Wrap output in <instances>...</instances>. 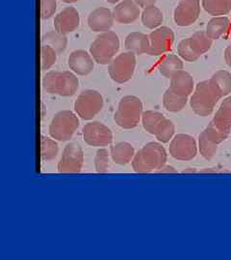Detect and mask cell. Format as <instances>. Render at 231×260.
Segmentation results:
<instances>
[{
	"mask_svg": "<svg viewBox=\"0 0 231 260\" xmlns=\"http://www.w3.org/2000/svg\"><path fill=\"white\" fill-rule=\"evenodd\" d=\"M177 53L180 56V58H182L186 62H190V63L195 62L201 58V55H199L191 46L189 38L182 40L179 43L177 47Z\"/></svg>",
	"mask_w": 231,
	"mask_h": 260,
	"instance_id": "836d02e7",
	"label": "cell"
},
{
	"mask_svg": "<svg viewBox=\"0 0 231 260\" xmlns=\"http://www.w3.org/2000/svg\"><path fill=\"white\" fill-rule=\"evenodd\" d=\"M94 168L100 174L107 173L109 168V152L105 149H100L94 156Z\"/></svg>",
	"mask_w": 231,
	"mask_h": 260,
	"instance_id": "8d00e7d4",
	"label": "cell"
},
{
	"mask_svg": "<svg viewBox=\"0 0 231 260\" xmlns=\"http://www.w3.org/2000/svg\"><path fill=\"white\" fill-rule=\"evenodd\" d=\"M80 25V16L74 7H67L59 12L54 18V28L62 34H70Z\"/></svg>",
	"mask_w": 231,
	"mask_h": 260,
	"instance_id": "9a60e30c",
	"label": "cell"
},
{
	"mask_svg": "<svg viewBox=\"0 0 231 260\" xmlns=\"http://www.w3.org/2000/svg\"><path fill=\"white\" fill-rule=\"evenodd\" d=\"M224 61L226 65L231 68V44L224 50Z\"/></svg>",
	"mask_w": 231,
	"mask_h": 260,
	"instance_id": "60d3db41",
	"label": "cell"
},
{
	"mask_svg": "<svg viewBox=\"0 0 231 260\" xmlns=\"http://www.w3.org/2000/svg\"><path fill=\"white\" fill-rule=\"evenodd\" d=\"M150 47L148 55L160 56L169 52L175 42V33L170 27L161 26L154 29L149 35Z\"/></svg>",
	"mask_w": 231,
	"mask_h": 260,
	"instance_id": "7c38bea8",
	"label": "cell"
},
{
	"mask_svg": "<svg viewBox=\"0 0 231 260\" xmlns=\"http://www.w3.org/2000/svg\"><path fill=\"white\" fill-rule=\"evenodd\" d=\"M135 149L127 142H120L115 146H112L110 155L113 161L119 165H126L132 162L135 156Z\"/></svg>",
	"mask_w": 231,
	"mask_h": 260,
	"instance_id": "ffe728a7",
	"label": "cell"
},
{
	"mask_svg": "<svg viewBox=\"0 0 231 260\" xmlns=\"http://www.w3.org/2000/svg\"><path fill=\"white\" fill-rule=\"evenodd\" d=\"M156 174H176L177 173V170L172 166H169L165 164L163 167L158 169L157 171H155Z\"/></svg>",
	"mask_w": 231,
	"mask_h": 260,
	"instance_id": "f35d334b",
	"label": "cell"
},
{
	"mask_svg": "<svg viewBox=\"0 0 231 260\" xmlns=\"http://www.w3.org/2000/svg\"><path fill=\"white\" fill-rule=\"evenodd\" d=\"M222 99V94L211 80H204L196 84L190 100V105L196 115L207 117L212 114L216 104Z\"/></svg>",
	"mask_w": 231,
	"mask_h": 260,
	"instance_id": "7a4b0ae2",
	"label": "cell"
},
{
	"mask_svg": "<svg viewBox=\"0 0 231 260\" xmlns=\"http://www.w3.org/2000/svg\"><path fill=\"white\" fill-rule=\"evenodd\" d=\"M222 103H225L226 105H228V106L231 108V94L228 96V98H226Z\"/></svg>",
	"mask_w": 231,
	"mask_h": 260,
	"instance_id": "b9f144b4",
	"label": "cell"
},
{
	"mask_svg": "<svg viewBox=\"0 0 231 260\" xmlns=\"http://www.w3.org/2000/svg\"><path fill=\"white\" fill-rule=\"evenodd\" d=\"M188 103V95L168 88L163 94V105L167 111L177 113L183 110Z\"/></svg>",
	"mask_w": 231,
	"mask_h": 260,
	"instance_id": "44dd1931",
	"label": "cell"
},
{
	"mask_svg": "<svg viewBox=\"0 0 231 260\" xmlns=\"http://www.w3.org/2000/svg\"><path fill=\"white\" fill-rule=\"evenodd\" d=\"M204 132L205 135L215 144L220 145L229 136L230 130L225 129L211 121L208 124V126L204 130Z\"/></svg>",
	"mask_w": 231,
	"mask_h": 260,
	"instance_id": "4dcf8cb0",
	"label": "cell"
},
{
	"mask_svg": "<svg viewBox=\"0 0 231 260\" xmlns=\"http://www.w3.org/2000/svg\"><path fill=\"white\" fill-rule=\"evenodd\" d=\"M143 103L136 95H125L120 100L114 120L123 129L135 128L143 116Z\"/></svg>",
	"mask_w": 231,
	"mask_h": 260,
	"instance_id": "277c9868",
	"label": "cell"
},
{
	"mask_svg": "<svg viewBox=\"0 0 231 260\" xmlns=\"http://www.w3.org/2000/svg\"><path fill=\"white\" fill-rule=\"evenodd\" d=\"M84 164V153L77 143H70L65 146L62 157L58 163V171L62 174L79 173Z\"/></svg>",
	"mask_w": 231,
	"mask_h": 260,
	"instance_id": "30bf717a",
	"label": "cell"
},
{
	"mask_svg": "<svg viewBox=\"0 0 231 260\" xmlns=\"http://www.w3.org/2000/svg\"><path fill=\"white\" fill-rule=\"evenodd\" d=\"M200 15V0H180L174 12V20L176 25L180 27H187L194 24Z\"/></svg>",
	"mask_w": 231,
	"mask_h": 260,
	"instance_id": "4fadbf2b",
	"label": "cell"
},
{
	"mask_svg": "<svg viewBox=\"0 0 231 260\" xmlns=\"http://www.w3.org/2000/svg\"><path fill=\"white\" fill-rule=\"evenodd\" d=\"M103 105L102 93L95 90H86L77 96L74 103V111L82 120L90 121L102 111Z\"/></svg>",
	"mask_w": 231,
	"mask_h": 260,
	"instance_id": "52a82bcc",
	"label": "cell"
},
{
	"mask_svg": "<svg viewBox=\"0 0 231 260\" xmlns=\"http://www.w3.org/2000/svg\"><path fill=\"white\" fill-rule=\"evenodd\" d=\"M230 25V20L226 17H214L206 25V34L212 40H219L225 34Z\"/></svg>",
	"mask_w": 231,
	"mask_h": 260,
	"instance_id": "603a6c76",
	"label": "cell"
},
{
	"mask_svg": "<svg viewBox=\"0 0 231 260\" xmlns=\"http://www.w3.org/2000/svg\"><path fill=\"white\" fill-rule=\"evenodd\" d=\"M42 84L46 93L61 96H73L79 87L78 78L69 71L48 72L44 75Z\"/></svg>",
	"mask_w": 231,
	"mask_h": 260,
	"instance_id": "3957f363",
	"label": "cell"
},
{
	"mask_svg": "<svg viewBox=\"0 0 231 260\" xmlns=\"http://www.w3.org/2000/svg\"><path fill=\"white\" fill-rule=\"evenodd\" d=\"M82 134L85 143L92 147H106L111 145L113 141L111 129L100 121H92L85 124Z\"/></svg>",
	"mask_w": 231,
	"mask_h": 260,
	"instance_id": "8fae6325",
	"label": "cell"
},
{
	"mask_svg": "<svg viewBox=\"0 0 231 260\" xmlns=\"http://www.w3.org/2000/svg\"><path fill=\"white\" fill-rule=\"evenodd\" d=\"M120 50V39L115 32H102L92 42L90 53L100 65H109Z\"/></svg>",
	"mask_w": 231,
	"mask_h": 260,
	"instance_id": "5b68a950",
	"label": "cell"
},
{
	"mask_svg": "<svg viewBox=\"0 0 231 260\" xmlns=\"http://www.w3.org/2000/svg\"><path fill=\"white\" fill-rule=\"evenodd\" d=\"M222 98L231 93V74L227 71H218L210 78Z\"/></svg>",
	"mask_w": 231,
	"mask_h": 260,
	"instance_id": "83f0119b",
	"label": "cell"
},
{
	"mask_svg": "<svg viewBox=\"0 0 231 260\" xmlns=\"http://www.w3.org/2000/svg\"><path fill=\"white\" fill-rule=\"evenodd\" d=\"M166 119V117L160 112L148 110L143 113L142 122L144 128L147 132L155 135L159 127Z\"/></svg>",
	"mask_w": 231,
	"mask_h": 260,
	"instance_id": "d4e9b609",
	"label": "cell"
},
{
	"mask_svg": "<svg viewBox=\"0 0 231 260\" xmlns=\"http://www.w3.org/2000/svg\"><path fill=\"white\" fill-rule=\"evenodd\" d=\"M170 88L178 93L189 96L194 91V78L188 72L181 70L173 75V77L171 78Z\"/></svg>",
	"mask_w": 231,
	"mask_h": 260,
	"instance_id": "d6986e66",
	"label": "cell"
},
{
	"mask_svg": "<svg viewBox=\"0 0 231 260\" xmlns=\"http://www.w3.org/2000/svg\"><path fill=\"white\" fill-rule=\"evenodd\" d=\"M57 52L49 46L42 45L41 47V67L42 71H47L54 65L57 60Z\"/></svg>",
	"mask_w": 231,
	"mask_h": 260,
	"instance_id": "e575fe53",
	"label": "cell"
},
{
	"mask_svg": "<svg viewBox=\"0 0 231 260\" xmlns=\"http://www.w3.org/2000/svg\"><path fill=\"white\" fill-rule=\"evenodd\" d=\"M120 1L121 0H107V2L110 3V4H116V3H119Z\"/></svg>",
	"mask_w": 231,
	"mask_h": 260,
	"instance_id": "7bdbcfd3",
	"label": "cell"
},
{
	"mask_svg": "<svg viewBox=\"0 0 231 260\" xmlns=\"http://www.w3.org/2000/svg\"><path fill=\"white\" fill-rule=\"evenodd\" d=\"M184 64L182 60L175 54H168L159 64V72L164 77L171 79L177 72L183 70Z\"/></svg>",
	"mask_w": 231,
	"mask_h": 260,
	"instance_id": "7402d4cb",
	"label": "cell"
},
{
	"mask_svg": "<svg viewBox=\"0 0 231 260\" xmlns=\"http://www.w3.org/2000/svg\"><path fill=\"white\" fill-rule=\"evenodd\" d=\"M141 11L134 0H121L113 9L115 21L120 24H130L139 19Z\"/></svg>",
	"mask_w": 231,
	"mask_h": 260,
	"instance_id": "e0dca14e",
	"label": "cell"
},
{
	"mask_svg": "<svg viewBox=\"0 0 231 260\" xmlns=\"http://www.w3.org/2000/svg\"><path fill=\"white\" fill-rule=\"evenodd\" d=\"M136 55L132 52H122L116 56L108 65V73L116 83L123 84L130 81L135 73Z\"/></svg>",
	"mask_w": 231,
	"mask_h": 260,
	"instance_id": "ba28073f",
	"label": "cell"
},
{
	"mask_svg": "<svg viewBox=\"0 0 231 260\" xmlns=\"http://www.w3.org/2000/svg\"><path fill=\"white\" fill-rule=\"evenodd\" d=\"M94 60L91 53L83 49H77L73 51L68 59L70 69L75 75L86 76L92 74L94 68Z\"/></svg>",
	"mask_w": 231,
	"mask_h": 260,
	"instance_id": "5bb4252c",
	"label": "cell"
},
{
	"mask_svg": "<svg viewBox=\"0 0 231 260\" xmlns=\"http://www.w3.org/2000/svg\"><path fill=\"white\" fill-rule=\"evenodd\" d=\"M114 21L115 19L113 16V11L105 7H100L93 10L88 17L89 27L96 33L110 31Z\"/></svg>",
	"mask_w": 231,
	"mask_h": 260,
	"instance_id": "2e32d148",
	"label": "cell"
},
{
	"mask_svg": "<svg viewBox=\"0 0 231 260\" xmlns=\"http://www.w3.org/2000/svg\"><path fill=\"white\" fill-rule=\"evenodd\" d=\"M170 154L180 161L193 160L197 153L196 141L189 134H177L170 144Z\"/></svg>",
	"mask_w": 231,
	"mask_h": 260,
	"instance_id": "9c48e42d",
	"label": "cell"
},
{
	"mask_svg": "<svg viewBox=\"0 0 231 260\" xmlns=\"http://www.w3.org/2000/svg\"><path fill=\"white\" fill-rule=\"evenodd\" d=\"M136 2V4L141 8H147L148 6H152L155 5L156 0H134Z\"/></svg>",
	"mask_w": 231,
	"mask_h": 260,
	"instance_id": "ab89813d",
	"label": "cell"
},
{
	"mask_svg": "<svg viewBox=\"0 0 231 260\" xmlns=\"http://www.w3.org/2000/svg\"><path fill=\"white\" fill-rule=\"evenodd\" d=\"M42 45L52 47L57 54L64 52L68 47V38L58 31H49L42 37Z\"/></svg>",
	"mask_w": 231,
	"mask_h": 260,
	"instance_id": "484cf974",
	"label": "cell"
},
{
	"mask_svg": "<svg viewBox=\"0 0 231 260\" xmlns=\"http://www.w3.org/2000/svg\"><path fill=\"white\" fill-rule=\"evenodd\" d=\"M57 10L56 0H41V18L42 19H50L54 16Z\"/></svg>",
	"mask_w": 231,
	"mask_h": 260,
	"instance_id": "74e56055",
	"label": "cell"
},
{
	"mask_svg": "<svg viewBox=\"0 0 231 260\" xmlns=\"http://www.w3.org/2000/svg\"><path fill=\"white\" fill-rule=\"evenodd\" d=\"M189 41L199 55H204L212 47L213 40L208 37L205 31L195 32L192 37L189 38Z\"/></svg>",
	"mask_w": 231,
	"mask_h": 260,
	"instance_id": "f1b7e54d",
	"label": "cell"
},
{
	"mask_svg": "<svg viewBox=\"0 0 231 260\" xmlns=\"http://www.w3.org/2000/svg\"><path fill=\"white\" fill-rule=\"evenodd\" d=\"M124 47L127 51L134 53L135 55L148 54L150 47L149 36L142 32H131L125 38Z\"/></svg>",
	"mask_w": 231,
	"mask_h": 260,
	"instance_id": "ac0fdd59",
	"label": "cell"
},
{
	"mask_svg": "<svg viewBox=\"0 0 231 260\" xmlns=\"http://www.w3.org/2000/svg\"><path fill=\"white\" fill-rule=\"evenodd\" d=\"M218 146L211 140L209 139L204 131L200 134L199 137V149L202 156L206 160H211L218 151Z\"/></svg>",
	"mask_w": 231,
	"mask_h": 260,
	"instance_id": "1f68e13d",
	"label": "cell"
},
{
	"mask_svg": "<svg viewBox=\"0 0 231 260\" xmlns=\"http://www.w3.org/2000/svg\"><path fill=\"white\" fill-rule=\"evenodd\" d=\"M168 154L165 148L157 142L145 145L132 160V168L139 174L155 172L166 164Z\"/></svg>",
	"mask_w": 231,
	"mask_h": 260,
	"instance_id": "6da1fadb",
	"label": "cell"
},
{
	"mask_svg": "<svg viewBox=\"0 0 231 260\" xmlns=\"http://www.w3.org/2000/svg\"><path fill=\"white\" fill-rule=\"evenodd\" d=\"M62 1L65 2V3H75V2H77L79 0H62Z\"/></svg>",
	"mask_w": 231,
	"mask_h": 260,
	"instance_id": "ee69618b",
	"label": "cell"
},
{
	"mask_svg": "<svg viewBox=\"0 0 231 260\" xmlns=\"http://www.w3.org/2000/svg\"><path fill=\"white\" fill-rule=\"evenodd\" d=\"M59 147L53 138L43 136L41 139V157L44 161H51L57 157Z\"/></svg>",
	"mask_w": 231,
	"mask_h": 260,
	"instance_id": "f546056e",
	"label": "cell"
},
{
	"mask_svg": "<svg viewBox=\"0 0 231 260\" xmlns=\"http://www.w3.org/2000/svg\"><path fill=\"white\" fill-rule=\"evenodd\" d=\"M212 121L225 129L231 130V108L225 103H222L218 111L216 112Z\"/></svg>",
	"mask_w": 231,
	"mask_h": 260,
	"instance_id": "d6a6232c",
	"label": "cell"
},
{
	"mask_svg": "<svg viewBox=\"0 0 231 260\" xmlns=\"http://www.w3.org/2000/svg\"><path fill=\"white\" fill-rule=\"evenodd\" d=\"M175 131H176V126H175L174 122L170 121L169 119H166L165 121H163V123L161 124L159 129L157 130L155 137L160 143L165 144L174 138Z\"/></svg>",
	"mask_w": 231,
	"mask_h": 260,
	"instance_id": "d590c367",
	"label": "cell"
},
{
	"mask_svg": "<svg viewBox=\"0 0 231 260\" xmlns=\"http://www.w3.org/2000/svg\"><path fill=\"white\" fill-rule=\"evenodd\" d=\"M78 126L79 119L77 114L70 110H63L58 112L51 120L49 124V135L56 141H70Z\"/></svg>",
	"mask_w": 231,
	"mask_h": 260,
	"instance_id": "8992f818",
	"label": "cell"
},
{
	"mask_svg": "<svg viewBox=\"0 0 231 260\" xmlns=\"http://www.w3.org/2000/svg\"><path fill=\"white\" fill-rule=\"evenodd\" d=\"M203 8L214 17L225 16L231 12V0H202Z\"/></svg>",
	"mask_w": 231,
	"mask_h": 260,
	"instance_id": "4316f807",
	"label": "cell"
},
{
	"mask_svg": "<svg viewBox=\"0 0 231 260\" xmlns=\"http://www.w3.org/2000/svg\"><path fill=\"white\" fill-rule=\"evenodd\" d=\"M141 19L145 27L154 30L156 28L160 27V25L163 22L164 17H163L162 11L155 5H152L144 9L141 15Z\"/></svg>",
	"mask_w": 231,
	"mask_h": 260,
	"instance_id": "cb8c5ba5",
	"label": "cell"
}]
</instances>
